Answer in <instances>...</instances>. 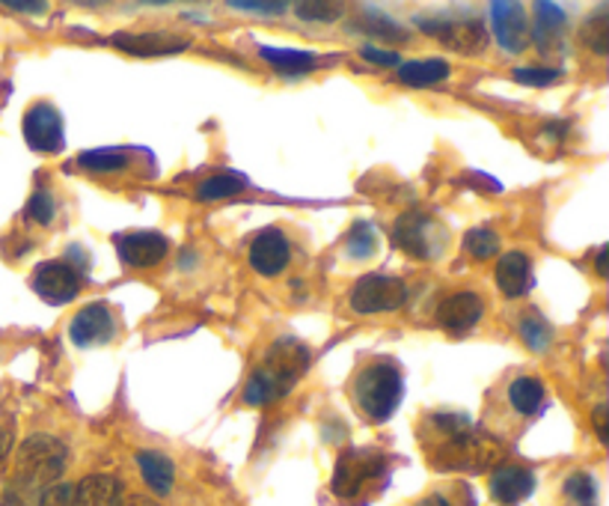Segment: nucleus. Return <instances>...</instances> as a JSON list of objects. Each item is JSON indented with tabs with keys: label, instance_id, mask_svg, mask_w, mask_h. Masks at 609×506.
<instances>
[{
	"label": "nucleus",
	"instance_id": "obj_39",
	"mask_svg": "<svg viewBox=\"0 0 609 506\" xmlns=\"http://www.w3.org/2000/svg\"><path fill=\"white\" fill-rule=\"evenodd\" d=\"M39 497L33 495H24V492H19V488L7 486V492H3V497H0V506H37Z\"/></svg>",
	"mask_w": 609,
	"mask_h": 506
},
{
	"label": "nucleus",
	"instance_id": "obj_14",
	"mask_svg": "<svg viewBox=\"0 0 609 506\" xmlns=\"http://www.w3.org/2000/svg\"><path fill=\"white\" fill-rule=\"evenodd\" d=\"M490 28L499 48H506L511 54L529 45V19L524 3H508V0L490 3Z\"/></svg>",
	"mask_w": 609,
	"mask_h": 506
},
{
	"label": "nucleus",
	"instance_id": "obj_22",
	"mask_svg": "<svg viewBox=\"0 0 609 506\" xmlns=\"http://www.w3.org/2000/svg\"><path fill=\"white\" fill-rule=\"evenodd\" d=\"M262 60H268L271 69H277L283 75H306L313 69L322 67V60L309 51H297V48H271L262 45L258 48Z\"/></svg>",
	"mask_w": 609,
	"mask_h": 506
},
{
	"label": "nucleus",
	"instance_id": "obj_44",
	"mask_svg": "<svg viewBox=\"0 0 609 506\" xmlns=\"http://www.w3.org/2000/svg\"><path fill=\"white\" fill-rule=\"evenodd\" d=\"M122 506H158L155 500H152V497H143V495H134V497H129V500H125V504Z\"/></svg>",
	"mask_w": 609,
	"mask_h": 506
},
{
	"label": "nucleus",
	"instance_id": "obj_8",
	"mask_svg": "<svg viewBox=\"0 0 609 506\" xmlns=\"http://www.w3.org/2000/svg\"><path fill=\"white\" fill-rule=\"evenodd\" d=\"M24 141L33 152H45V155H57L65 150V129L63 117L51 102L30 104L21 122Z\"/></svg>",
	"mask_w": 609,
	"mask_h": 506
},
{
	"label": "nucleus",
	"instance_id": "obj_34",
	"mask_svg": "<svg viewBox=\"0 0 609 506\" xmlns=\"http://www.w3.org/2000/svg\"><path fill=\"white\" fill-rule=\"evenodd\" d=\"M54 215H57L54 198L48 194L45 188H39L37 194H33V198L28 200V217H30V221H33V224L48 226V224H51V221H54Z\"/></svg>",
	"mask_w": 609,
	"mask_h": 506
},
{
	"label": "nucleus",
	"instance_id": "obj_35",
	"mask_svg": "<svg viewBox=\"0 0 609 506\" xmlns=\"http://www.w3.org/2000/svg\"><path fill=\"white\" fill-rule=\"evenodd\" d=\"M565 495L577 500L580 506H591L595 504V497H598V486H595V479L589 474H574L565 483Z\"/></svg>",
	"mask_w": 609,
	"mask_h": 506
},
{
	"label": "nucleus",
	"instance_id": "obj_17",
	"mask_svg": "<svg viewBox=\"0 0 609 506\" xmlns=\"http://www.w3.org/2000/svg\"><path fill=\"white\" fill-rule=\"evenodd\" d=\"M497 286L508 298H520L532 290V263L524 251H508L497 263Z\"/></svg>",
	"mask_w": 609,
	"mask_h": 506
},
{
	"label": "nucleus",
	"instance_id": "obj_33",
	"mask_svg": "<svg viewBox=\"0 0 609 506\" xmlns=\"http://www.w3.org/2000/svg\"><path fill=\"white\" fill-rule=\"evenodd\" d=\"M520 87H550L562 78V69H550V67H517L511 72Z\"/></svg>",
	"mask_w": 609,
	"mask_h": 506
},
{
	"label": "nucleus",
	"instance_id": "obj_9",
	"mask_svg": "<svg viewBox=\"0 0 609 506\" xmlns=\"http://www.w3.org/2000/svg\"><path fill=\"white\" fill-rule=\"evenodd\" d=\"M416 24H419V30H425V33H432V37H437L440 42H444L446 48H453V51H458V54H481L485 48H488L490 37L488 30H485V24L476 19H416Z\"/></svg>",
	"mask_w": 609,
	"mask_h": 506
},
{
	"label": "nucleus",
	"instance_id": "obj_30",
	"mask_svg": "<svg viewBox=\"0 0 609 506\" xmlns=\"http://www.w3.org/2000/svg\"><path fill=\"white\" fill-rule=\"evenodd\" d=\"M517 331H520V337L532 352H547V346L554 343V328L541 316H524Z\"/></svg>",
	"mask_w": 609,
	"mask_h": 506
},
{
	"label": "nucleus",
	"instance_id": "obj_15",
	"mask_svg": "<svg viewBox=\"0 0 609 506\" xmlns=\"http://www.w3.org/2000/svg\"><path fill=\"white\" fill-rule=\"evenodd\" d=\"M481 316H485V301L476 292H455L437 307V322L446 331H470L473 325H479Z\"/></svg>",
	"mask_w": 609,
	"mask_h": 506
},
{
	"label": "nucleus",
	"instance_id": "obj_10",
	"mask_svg": "<svg viewBox=\"0 0 609 506\" xmlns=\"http://www.w3.org/2000/svg\"><path fill=\"white\" fill-rule=\"evenodd\" d=\"M30 286L48 304H69L81 292V274L63 260H48V263H39L33 269Z\"/></svg>",
	"mask_w": 609,
	"mask_h": 506
},
{
	"label": "nucleus",
	"instance_id": "obj_19",
	"mask_svg": "<svg viewBox=\"0 0 609 506\" xmlns=\"http://www.w3.org/2000/svg\"><path fill=\"white\" fill-rule=\"evenodd\" d=\"M74 506H122V483L111 474H90L74 486Z\"/></svg>",
	"mask_w": 609,
	"mask_h": 506
},
{
	"label": "nucleus",
	"instance_id": "obj_13",
	"mask_svg": "<svg viewBox=\"0 0 609 506\" xmlns=\"http://www.w3.org/2000/svg\"><path fill=\"white\" fill-rule=\"evenodd\" d=\"M288 260H292V242L277 226H265L250 244V265L262 277H277L280 272H286Z\"/></svg>",
	"mask_w": 609,
	"mask_h": 506
},
{
	"label": "nucleus",
	"instance_id": "obj_16",
	"mask_svg": "<svg viewBox=\"0 0 609 506\" xmlns=\"http://www.w3.org/2000/svg\"><path fill=\"white\" fill-rule=\"evenodd\" d=\"M490 495L494 500L506 506H515L520 500H527L532 495V488H536V474L527 468H520V465H499L490 474Z\"/></svg>",
	"mask_w": 609,
	"mask_h": 506
},
{
	"label": "nucleus",
	"instance_id": "obj_38",
	"mask_svg": "<svg viewBox=\"0 0 609 506\" xmlns=\"http://www.w3.org/2000/svg\"><path fill=\"white\" fill-rule=\"evenodd\" d=\"M361 57L363 60H369V63H378V67H398V63H402L396 51H380V48L375 45H363Z\"/></svg>",
	"mask_w": 609,
	"mask_h": 506
},
{
	"label": "nucleus",
	"instance_id": "obj_41",
	"mask_svg": "<svg viewBox=\"0 0 609 506\" xmlns=\"http://www.w3.org/2000/svg\"><path fill=\"white\" fill-rule=\"evenodd\" d=\"M7 10H16V12H33V16H39V12L48 10V3H24V0H7Z\"/></svg>",
	"mask_w": 609,
	"mask_h": 506
},
{
	"label": "nucleus",
	"instance_id": "obj_45",
	"mask_svg": "<svg viewBox=\"0 0 609 506\" xmlns=\"http://www.w3.org/2000/svg\"><path fill=\"white\" fill-rule=\"evenodd\" d=\"M607 253H609V247L603 244V247L598 251V274L600 277H607Z\"/></svg>",
	"mask_w": 609,
	"mask_h": 506
},
{
	"label": "nucleus",
	"instance_id": "obj_18",
	"mask_svg": "<svg viewBox=\"0 0 609 506\" xmlns=\"http://www.w3.org/2000/svg\"><path fill=\"white\" fill-rule=\"evenodd\" d=\"M111 42L120 51L138 57H158V54H176L187 48V39L173 37V33H113Z\"/></svg>",
	"mask_w": 609,
	"mask_h": 506
},
{
	"label": "nucleus",
	"instance_id": "obj_4",
	"mask_svg": "<svg viewBox=\"0 0 609 506\" xmlns=\"http://www.w3.org/2000/svg\"><path fill=\"white\" fill-rule=\"evenodd\" d=\"M440 435H446V441H440V453L434 456L440 470H481L499 456L497 444L473 432V426L461 432H440Z\"/></svg>",
	"mask_w": 609,
	"mask_h": 506
},
{
	"label": "nucleus",
	"instance_id": "obj_26",
	"mask_svg": "<svg viewBox=\"0 0 609 506\" xmlns=\"http://www.w3.org/2000/svg\"><path fill=\"white\" fill-rule=\"evenodd\" d=\"M78 164L93 173H120L131 164L129 152L122 150H90L78 155Z\"/></svg>",
	"mask_w": 609,
	"mask_h": 506
},
{
	"label": "nucleus",
	"instance_id": "obj_25",
	"mask_svg": "<svg viewBox=\"0 0 609 506\" xmlns=\"http://www.w3.org/2000/svg\"><path fill=\"white\" fill-rule=\"evenodd\" d=\"M378 251V233H375V226L369 221H357V224L348 230L345 235V253L352 256V260H369Z\"/></svg>",
	"mask_w": 609,
	"mask_h": 506
},
{
	"label": "nucleus",
	"instance_id": "obj_29",
	"mask_svg": "<svg viewBox=\"0 0 609 506\" xmlns=\"http://www.w3.org/2000/svg\"><path fill=\"white\" fill-rule=\"evenodd\" d=\"M464 251L470 253L473 260H490L499 253V235L488 226H476L464 235Z\"/></svg>",
	"mask_w": 609,
	"mask_h": 506
},
{
	"label": "nucleus",
	"instance_id": "obj_36",
	"mask_svg": "<svg viewBox=\"0 0 609 506\" xmlns=\"http://www.w3.org/2000/svg\"><path fill=\"white\" fill-rule=\"evenodd\" d=\"M37 506H74V486L69 483H54L39 495Z\"/></svg>",
	"mask_w": 609,
	"mask_h": 506
},
{
	"label": "nucleus",
	"instance_id": "obj_12",
	"mask_svg": "<svg viewBox=\"0 0 609 506\" xmlns=\"http://www.w3.org/2000/svg\"><path fill=\"white\" fill-rule=\"evenodd\" d=\"M116 253L131 269H155L170 253V242L158 230H134V233L116 235Z\"/></svg>",
	"mask_w": 609,
	"mask_h": 506
},
{
	"label": "nucleus",
	"instance_id": "obj_5",
	"mask_svg": "<svg viewBox=\"0 0 609 506\" xmlns=\"http://www.w3.org/2000/svg\"><path fill=\"white\" fill-rule=\"evenodd\" d=\"M407 286L396 274H363L352 290V310L361 316L372 313H393L405 307Z\"/></svg>",
	"mask_w": 609,
	"mask_h": 506
},
{
	"label": "nucleus",
	"instance_id": "obj_11",
	"mask_svg": "<svg viewBox=\"0 0 609 506\" xmlns=\"http://www.w3.org/2000/svg\"><path fill=\"white\" fill-rule=\"evenodd\" d=\"M69 337L78 348L108 346L116 337V316L104 301H93L74 313V320L69 322Z\"/></svg>",
	"mask_w": 609,
	"mask_h": 506
},
{
	"label": "nucleus",
	"instance_id": "obj_3",
	"mask_svg": "<svg viewBox=\"0 0 609 506\" xmlns=\"http://www.w3.org/2000/svg\"><path fill=\"white\" fill-rule=\"evenodd\" d=\"M402 394H405V382L398 366L389 361L363 366L354 378V403L361 405V412L372 423H387L402 405Z\"/></svg>",
	"mask_w": 609,
	"mask_h": 506
},
{
	"label": "nucleus",
	"instance_id": "obj_37",
	"mask_svg": "<svg viewBox=\"0 0 609 506\" xmlns=\"http://www.w3.org/2000/svg\"><path fill=\"white\" fill-rule=\"evenodd\" d=\"M232 10L256 12V16H280L286 12V3H262V0H232Z\"/></svg>",
	"mask_w": 609,
	"mask_h": 506
},
{
	"label": "nucleus",
	"instance_id": "obj_43",
	"mask_svg": "<svg viewBox=\"0 0 609 506\" xmlns=\"http://www.w3.org/2000/svg\"><path fill=\"white\" fill-rule=\"evenodd\" d=\"M416 506H453V504H449L444 495H428V497H423V500H419Z\"/></svg>",
	"mask_w": 609,
	"mask_h": 506
},
{
	"label": "nucleus",
	"instance_id": "obj_6",
	"mask_svg": "<svg viewBox=\"0 0 609 506\" xmlns=\"http://www.w3.org/2000/svg\"><path fill=\"white\" fill-rule=\"evenodd\" d=\"M393 244L410 256L432 260L446 244V230L423 212H407L393 224Z\"/></svg>",
	"mask_w": 609,
	"mask_h": 506
},
{
	"label": "nucleus",
	"instance_id": "obj_23",
	"mask_svg": "<svg viewBox=\"0 0 609 506\" xmlns=\"http://www.w3.org/2000/svg\"><path fill=\"white\" fill-rule=\"evenodd\" d=\"M565 21H568V12L556 3H536V42L541 48H554L559 42V33H562Z\"/></svg>",
	"mask_w": 609,
	"mask_h": 506
},
{
	"label": "nucleus",
	"instance_id": "obj_40",
	"mask_svg": "<svg viewBox=\"0 0 609 506\" xmlns=\"http://www.w3.org/2000/svg\"><path fill=\"white\" fill-rule=\"evenodd\" d=\"M591 426H595V432H598L600 444H607V441H609V432H607V405H598V408L591 412Z\"/></svg>",
	"mask_w": 609,
	"mask_h": 506
},
{
	"label": "nucleus",
	"instance_id": "obj_42",
	"mask_svg": "<svg viewBox=\"0 0 609 506\" xmlns=\"http://www.w3.org/2000/svg\"><path fill=\"white\" fill-rule=\"evenodd\" d=\"M10 447H12L10 429H0V468H3V462H7V456H10Z\"/></svg>",
	"mask_w": 609,
	"mask_h": 506
},
{
	"label": "nucleus",
	"instance_id": "obj_31",
	"mask_svg": "<svg viewBox=\"0 0 609 506\" xmlns=\"http://www.w3.org/2000/svg\"><path fill=\"white\" fill-rule=\"evenodd\" d=\"M582 42L595 51V54H607L609 51V19L603 12H595L586 24H582Z\"/></svg>",
	"mask_w": 609,
	"mask_h": 506
},
{
	"label": "nucleus",
	"instance_id": "obj_27",
	"mask_svg": "<svg viewBox=\"0 0 609 506\" xmlns=\"http://www.w3.org/2000/svg\"><path fill=\"white\" fill-rule=\"evenodd\" d=\"M247 188V179L241 173H217V176H209L203 185L196 188V200H223L238 194Z\"/></svg>",
	"mask_w": 609,
	"mask_h": 506
},
{
	"label": "nucleus",
	"instance_id": "obj_20",
	"mask_svg": "<svg viewBox=\"0 0 609 506\" xmlns=\"http://www.w3.org/2000/svg\"><path fill=\"white\" fill-rule=\"evenodd\" d=\"M449 63L444 57H416V60H407V63H398V81L405 87H414V90H425V87L440 84L449 78Z\"/></svg>",
	"mask_w": 609,
	"mask_h": 506
},
{
	"label": "nucleus",
	"instance_id": "obj_21",
	"mask_svg": "<svg viewBox=\"0 0 609 506\" xmlns=\"http://www.w3.org/2000/svg\"><path fill=\"white\" fill-rule=\"evenodd\" d=\"M138 468L146 479V486L155 495H170L173 492V479H176V465L170 456L158 451H140L138 453Z\"/></svg>",
	"mask_w": 609,
	"mask_h": 506
},
{
	"label": "nucleus",
	"instance_id": "obj_1",
	"mask_svg": "<svg viewBox=\"0 0 609 506\" xmlns=\"http://www.w3.org/2000/svg\"><path fill=\"white\" fill-rule=\"evenodd\" d=\"M65 465H69V451H65L63 441L37 432V435L21 441L19 451H16L10 486L24 492V495L39 497L48 486L63 479Z\"/></svg>",
	"mask_w": 609,
	"mask_h": 506
},
{
	"label": "nucleus",
	"instance_id": "obj_7",
	"mask_svg": "<svg viewBox=\"0 0 609 506\" xmlns=\"http://www.w3.org/2000/svg\"><path fill=\"white\" fill-rule=\"evenodd\" d=\"M387 470V459L375 451H345L336 462V474H333V492L339 497H354L363 488H369L375 479Z\"/></svg>",
	"mask_w": 609,
	"mask_h": 506
},
{
	"label": "nucleus",
	"instance_id": "obj_2",
	"mask_svg": "<svg viewBox=\"0 0 609 506\" xmlns=\"http://www.w3.org/2000/svg\"><path fill=\"white\" fill-rule=\"evenodd\" d=\"M306 366H309V352H306L304 343H297V340H280V343L271 346L265 364L258 366L256 373L247 378V385H244V403L253 405V408H262V405L286 396L295 387L297 378L304 375Z\"/></svg>",
	"mask_w": 609,
	"mask_h": 506
},
{
	"label": "nucleus",
	"instance_id": "obj_24",
	"mask_svg": "<svg viewBox=\"0 0 609 506\" xmlns=\"http://www.w3.org/2000/svg\"><path fill=\"white\" fill-rule=\"evenodd\" d=\"M508 403L520 414H536L545 405V385L538 378L520 375L508 385Z\"/></svg>",
	"mask_w": 609,
	"mask_h": 506
},
{
	"label": "nucleus",
	"instance_id": "obj_28",
	"mask_svg": "<svg viewBox=\"0 0 609 506\" xmlns=\"http://www.w3.org/2000/svg\"><path fill=\"white\" fill-rule=\"evenodd\" d=\"M354 28L363 30L366 37L387 39V42H393V39H407L405 30L398 28L396 21L389 19V16H384V12H363Z\"/></svg>",
	"mask_w": 609,
	"mask_h": 506
},
{
	"label": "nucleus",
	"instance_id": "obj_32",
	"mask_svg": "<svg viewBox=\"0 0 609 506\" xmlns=\"http://www.w3.org/2000/svg\"><path fill=\"white\" fill-rule=\"evenodd\" d=\"M297 19L304 21H339L345 16V7L342 3H322V0H304L295 7Z\"/></svg>",
	"mask_w": 609,
	"mask_h": 506
}]
</instances>
